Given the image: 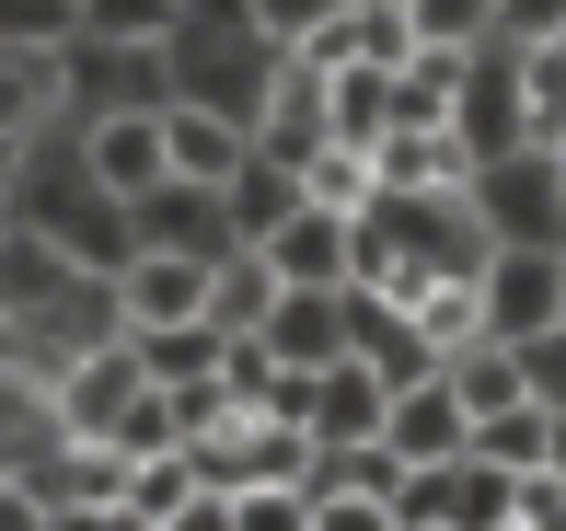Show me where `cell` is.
I'll list each match as a JSON object with an SVG mask.
<instances>
[{
  "label": "cell",
  "instance_id": "obj_1",
  "mask_svg": "<svg viewBox=\"0 0 566 531\" xmlns=\"http://www.w3.org/2000/svg\"><path fill=\"white\" fill-rule=\"evenodd\" d=\"M474 220L485 243H555L566 232V162L555 150H509V162H474Z\"/></svg>",
  "mask_w": 566,
  "mask_h": 531
},
{
  "label": "cell",
  "instance_id": "obj_2",
  "mask_svg": "<svg viewBox=\"0 0 566 531\" xmlns=\"http://www.w3.org/2000/svg\"><path fill=\"white\" fill-rule=\"evenodd\" d=\"M474 300H485V336H497V347L555 336V323H566V255H555V243H497L485 277H474Z\"/></svg>",
  "mask_w": 566,
  "mask_h": 531
},
{
  "label": "cell",
  "instance_id": "obj_3",
  "mask_svg": "<svg viewBox=\"0 0 566 531\" xmlns=\"http://www.w3.org/2000/svg\"><path fill=\"white\" fill-rule=\"evenodd\" d=\"M82 173L93 197H116V209H139V197L174 185V139H163V105H105L82 128Z\"/></svg>",
  "mask_w": 566,
  "mask_h": 531
},
{
  "label": "cell",
  "instance_id": "obj_4",
  "mask_svg": "<svg viewBox=\"0 0 566 531\" xmlns=\"http://www.w3.org/2000/svg\"><path fill=\"white\" fill-rule=\"evenodd\" d=\"M46 393H59L70 439H116V416L150 393V359H139V336H105V347H82V359L46 370Z\"/></svg>",
  "mask_w": 566,
  "mask_h": 531
},
{
  "label": "cell",
  "instance_id": "obj_5",
  "mask_svg": "<svg viewBox=\"0 0 566 531\" xmlns=\"http://www.w3.org/2000/svg\"><path fill=\"white\" fill-rule=\"evenodd\" d=\"M254 150H266V162H290V173L336 150V82H324L313 59H277L266 105H254Z\"/></svg>",
  "mask_w": 566,
  "mask_h": 531
},
{
  "label": "cell",
  "instance_id": "obj_6",
  "mask_svg": "<svg viewBox=\"0 0 566 531\" xmlns=\"http://www.w3.org/2000/svg\"><path fill=\"white\" fill-rule=\"evenodd\" d=\"M116 323L127 336H186V323H209V255H127L116 266Z\"/></svg>",
  "mask_w": 566,
  "mask_h": 531
},
{
  "label": "cell",
  "instance_id": "obj_7",
  "mask_svg": "<svg viewBox=\"0 0 566 531\" xmlns=\"http://www.w3.org/2000/svg\"><path fill=\"white\" fill-rule=\"evenodd\" d=\"M254 255L277 266V289H358V220H347V209H313V197H301V209L277 220V232L254 243Z\"/></svg>",
  "mask_w": 566,
  "mask_h": 531
},
{
  "label": "cell",
  "instance_id": "obj_8",
  "mask_svg": "<svg viewBox=\"0 0 566 531\" xmlns=\"http://www.w3.org/2000/svg\"><path fill=\"white\" fill-rule=\"evenodd\" d=\"M381 416H394V382H381L370 359H336V370H313V382H301V427H313L324 450H370Z\"/></svg>",
  "mask_w": 566,
  "mask_h": 531
},
{
  "label": "cell",
  "instance_id": "obj_9",
  "mask_svg": "<svg viewBox=\"0 0 566 531\" xmlns=\"http://www.w3.org/2000/svg\"><path fill=\"white\" fill-rule=\"evenodd\" d=\"M163 139H174V185H231V173L254 162V128L231 105H197V93L163 105Z\"/></svg>",
  "mask_w": 566,
  "mask_h": 531
},
{
  "label": "cell",
  "instance_id": "obj_10",
  "mask_svg": "<svg viewBox=\"0 0 566 531\" xmlns=\"http://www.w3.org/2000/svg\"><path fill=\"white\" fill-rule=\"evenodd\" d=\"M370 173H381V197H462L474 185V150H462V128H381Z\"/></svg>",
  "mask_w": 566,
  "mask_h": 531
},
{
  "label": "cell",
  "instance_id": "obj_11",
  "mask_svg": "<svg viewBox=\"0 0 566 531\" xmlns=\"http://www.w3.org/2000/svg\"><path fill=\"white\" fill-rule=\"evenodd\" d=\"M254 336H266L277 370H336V359H358V347H347V289H277V312L254 323Z\"/></svg>",
  "mask_w": 566,
  "mask_h": 531
},
{
  "label": "cell",
  "instance_id": "obj_12",
  "mask_svg": "<svg viewBox=\"0 0 566 531\" xmlns=\"http://www.w3.org/2000/svg\"><path fill=\"white\" fill-rule=\"evenodd\" d=\"M127 243H150V255H231V209H220V185H163V197H139L127 209Z\"/></svg>",
  "mask_w": 566,
  "mask_h": 531
},
{
  "label": "cell",
  "instance_id": "obj_13",
  "mask_svg": "<svg viewBox=\"0 0 566 531\" xmlns=\"http://www.w3.org/2000/svg\"><path fill=\"white\" fill-rule=\"evenodd\" d=\"M347 347L381 370L394 393H417V382H440V347L417 336V312H394L381 289H347Z\"/></svg>",
  "mask_w": 566,
  "mask_h": 531
},
{
  "label": "cell",
  "instance_id": "obj_14",
  "mask_svg": "<svg viewBox=\"0 0 566 531\" xmlns=\"http://www.w3.org/2000/svg\"><path fill=\"white\" fill-rule=\"evenodd\" d=\"M381 439H394L405 463H462V450H474V416H462L451 370H440V382H417V393H394V416H381Z\"/></svg>",
  "mask_w": 566,
  "mask_h": 531
},
{
  "label": "cell",
  "instance_id": "obj_15",
  "mask_svg": "<svg viewBox=\"0 0 566 531\" xmlns=\"http://www.w3.org/2000/svg\"><path fill=\"white\" fill-rule=\"evenodd\" d=\"M462 150H485V162H509L521 150V59L509 70H462V105H451Z\"/></svg>",
  "mask_w": 566,
  "mask_h": 531
},
{
  "label": "cell",
  "instance_id": "obj_16",
  "mask_svg": "<svg viewBox=\"0 0 566 531\" xmlns=\"http://www.w3.org/2000/svg\"><path fill=\"white\" fill-rule=\"evenodd\" d=\"M451 370V393H462V416H509V404H544L532 393V359L521 347H497V336H474L462 359H440Z\"/></svg>",
  "mask_w": 566,
  "mask_h": 531
},
{
  "label": "cell",
  "instance_id": "obj_17",
  "mask_svg": "<svg viewBox=\"0 0 566 531\" xmlns=\"http://www.w3.org/2000/svg\"><path fill=\"white\" fill-rule=\"evenodd\" d=\"M555 439H566V416H555V404H509V416H474V463H497V474H544V463H555Z\"/></svg>",
  "mask_w": 566,
  "mask_h": 531
},
{
  "label": "cell",
  "instance_id": "obj_18",
  "mask_svg": "<svg viewBox=\"0 0 566 531\" xmlns=\"http://www.w3.org/2000/svg\"><path fill=\"white\" fill-rule=\"evenodd\" d=\"M266 312H277V266L254 255V243H231V255L209 266V323H220V336H254Z\"/></svg>",
  "mask_w": 566,
  "mask_h": 531
},
{
  "label": "cell",
  "instance_id": "obj_19",
  "mask_svg": "<svg viewBox=\"0 0 566 531\" xmlns=\"http://www.w3.org/2000/svg\"><path fill=\"white\" fill-rule=\"evenodd\" d=\"M197 497H209V474H197V450H139V463H127V520H186Z\"/></svg>",
  "mask_w": 566,
  "mask_h": 531
},
{
  "label": "cell",
  "instance_id": "obj_20",
  "mask_svg": "<svg viewBox=\"0 0 566 531\" xmlns=\"http://www.w3.org/2000/svg\"><path fill=\"white\" fill-rule=\"evenodd\" d=\"M220 209H231V243H266L277 220L301 209V173H290V162H266V150H254V162H243V173H231V185H220Z\"/></svg>",
  "mask_w": 566,
  "mask_h": 531
},
{
  "label": "cell",
  "instance_id": "obj_21",
  "mask_svg": "<svg viewBox=\"0 0 566 531\" xmlns=\"http://www.w3.org/2000/svg\"><path fill=\"white\" fill-rule=\"evenodd\" d=\"M405 35H417V59H474V46H497V0H405Z\"/></svg>",
  "mask_w": 566,
  "mask_h": 531
},
{
  "label": "cell",
  "instance_id": "obj_22",
  "mask_svg": "<svg viewBox=\"0 0 566 531\" xmlns=\"http://www.w3.org/2000/svg\"><path fill=\"white\" fill-rule=\"evenodd\" d=\"M521 59V150H566V46H509Z\"/></svg>",
  "mask_w": 566,
  "mask_h": 531
},
{
  "label": "cell",
  "instance_id": "obj_23",
  "mask_svg": "<svg viewBox=\"0 0 566 531\" xmlns=\"http://www.w3.org/2000/svg\"><path fill=\"white\" fill-rule=\"evenodd\" d=\"M59 93H70L59 59H23V46H0V139H23L46 105H59Z\"/></svg>",
  "mask_w": 566,
  "mask_h": 531
},
{
  "label": "cell",
  "instance_id": "obj_24",
  "mask_svg": "<svg viewBox=\"0 0 566 531\" xmlns=\"http://www.w3.org/2000/svg\"><path fill=\"white\" fill-rule=\"evenodd\" d=\"M186 0H82V35L93 46H174Z\"/></svg>",
  "mask_w": 566,
  "mask_h": 531
},
{
  "label": "cell",
  "instance_id": "obj_25",
  "mask_svg": "<svg viewBox=\"0 0 566 531\" xmlns=\"http://www.w3.org/2000/svg\"><path fill=\"white\" fill-rule=\"evenodd\" d=\"M70 35H82V0H0V46L23 59H70Z\"/></svg>",
  "mask_w": 566,
  "mask_h": 531
},
{
  "label": "cell",
  "instance_id": "obj_26",
  "mask_svg": "<svg viewBox=\"0 0 566 531\" xmlns=\"http://www.w3.org/2000/svg\"><path fill=\"white\" fill-rule=\"evenodd\" d=\"M301 197H313V209H347V220H358V209L381 197V173H370V150H347V139H336L324 162H301Z\"/></svg>",
  "mask_w": 566,
  "mask_h": 531
},
{
  "label": "cell",
  "instance_id": "obj_27",
  "mask_svg": "<svg viewBox=\"0 0 566 531\" xmlns=\"http://www.w3.org/2000/svg\"><path fill=\"white\" fill-rule=\"evenodd\" d=\"M243 12H254V35H266L277 59H301V46H313L336 12H358V0H243Z\"/></svg>",
  "mask_w": 566,
  "mask_h": 531
},
{
  "label": "cell",
  "instance_id": "obj_28",
  "mask_svg": "<svg viewBox=\"0 0 566 531\" xmlns=\"http://www.w3.org/2000/svg\"><path fill=\"white\" fill-rule=\"evenodd\" d=\"M231 520H243V531H313V486H243Z\"/></svg>",
  "mask_w": 566,
  "mask_h": 531
},
{
  "label": "cell",
  "instance_id": "obj_29",
  "mask_svg": "<svg viewBox=\"0 0 566 531\" xmlns=\"http://www.w3.org/2000/svg\"><path fill=\"white\" fill-rule=\"evenodd\" d=\"M313 531H405V520H394V497H370V486H324Z\"/></svg>",
  "mask_w": 566,
  "mask_h": 531
},
{
  "label": "cell",
  "instance_id": "obj_30",
  "mask_svg": "<svg viewBox=\"0 0 566 531\" xmlns=\"http://www.w3.org/2000/svg\"><path fill=\"white\" fill-rule=\"evenodd\" d=\"M497 46H566V0H497Z\"/></svg>",
  "mask_w": 566,
  "mask_h": 531
},
{
  "label": "cell",
  "instance_id": "obj_31",
  "mask_svg": "<svg viewBox=\"0 0 566 531\" xmlns=\"http://www.w3.org/2000/svg\"><path fill=\"white\" fill-rule=\"evenodd\" d=\"M0 531H59V509L35 497V474H0Z\"/></svg>",
  "mask_w": 566,
  "mask_h": 531
},
{
  "label": "cell",
  "instance_id": "obj_32",
  "mask_svg": "<svg viewBox=\"0 0 566 531\" xmlns=\"http://www.w3.org/2000/svg\"><path fill=\"white\" fill-rule=\"evenodd\" d=\"M521 359H532V393H544V404H555V416H566V323H555V336H532V347H521Z\"/></svg>",
  "mask_w": 566,
  "mask_h": 531
},
{
  "label": "cell",
  "instance_id": "obj_33",
  "mask_svg": "<svg viewBox=\"0 0 566 531\" xmlns=\"http://www.w3.org/2000/svg\"><path fill=\"white\" fill-rule=\"evenodd\" d=\"M163 531H243V520H231V497L209 486V497H197V509H186V520H163Z\"/></svg>",
  "mask_w": 566,
  "mask_h": 531
},
{
  "label": "cell",
  "instance_id": "obj_34",
  "mask_svg": "<svg viewBox=\"0 0 566 531\" xmlns=\"http://www.w3.org/2000/svg\"><path fill=\"white\" fill-rule=\"evenodd\" d=\"M555 486H566V439H555Z\"/></svg>",
  "mask_w": 566,
  "mask_h": 531
},
{
  "label": "cell",
  "instance_id": "obj_35",
  "mask_svg": "<svg viewBox=\"0 0 566 531\" xmlns=\"http://www.w3.org/2000/svg\"><path fill=\"white\" fill-rule=\"evenodd\" d=\"M370 12H405V0H370Z\"/></svg>",
  "mask_w": 566,
  "mask_h": 531
},
{
  "label": "cell",
  "instance_id": "obj_36",
  "mask_svg": "<svg viewBox=\"0 0 566 531\" xmlns=\"http://www.w3.org/2000/svg\"><path fill=\"white\" fill-rule=\"evenodd\" d=\"M497 531H532V520H497Z\"/></svg>",
  "mask_w": 566,
  "mask_h": 531
},
{
  "label": "cell",
  "instance_id": "obj_37",
  "mask_svg": "<svg viewBox=\"0 0 566 531\" xmlns=\"http://www.w3.org/2000/svg\"><path fill=\"white\" fill-rule=\"evenodd\" d=\"M555 255H566V232H555Z\"/></svg>",
  "mask_w": 566,
  "mask_h": 531
},
{
  "label": "cell",
  "instance_id": "obj_38",
  "mask_svg": "<svg viewBox=\"0 0 566 531\" xmlns=\"http://www.w3.org/2000/svg\"><path fill=\"white\" fill-rule=\"evenodd\" d=\"M555 162H566V150H555Z\"/></svg>",
  "mask_w": 566,
  "mask_h": 531
}]
</instances>
